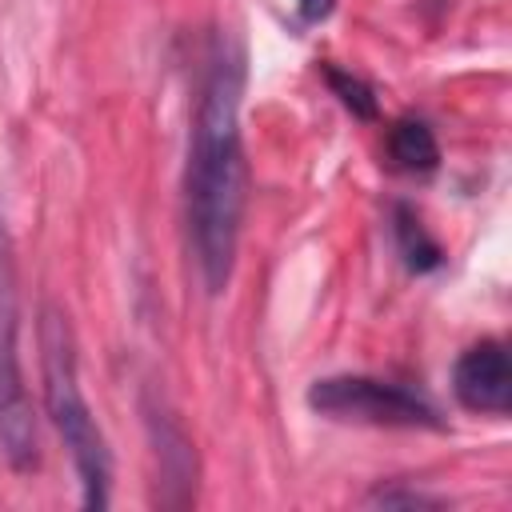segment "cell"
<instances>
[{
  "label": "cell",
  "mask_w": 512,
  "mask_h": 512,
  "mask_svg": "<svg viewBox=\"0 0 512 512\" xmlns=\"http://www.w3.org/2000/svg\"><path fill=\"white\" fill-rule=\"evenodd\" d=\"M240 100H244V48L232 32H216L200 64L188 164H184L188 252L196 260V276L208 296H220L232 280L244 200H248Z\"/></svg>",
  "instance_id": "6da1fadb"
},
{
  "label": "cell",
  "mask_w": 512,
  "mask_h": 512,
  "mask_svg": "<svg viewBox=\"0 0 512 512\" xmlns=\"http://www.w3.org/2000/svg\"><path fill=\"white\" fill-rule=\"evenodd\" d=\"M40 376H44V408L64 440L76 480H80V504L84 508H108L112 500V452L108 440L88 408V396L80 388V360H76V336L68 316L56 304H44L40 312Z\"/></svg>",
  "instance_id": "7a4b0ae2"
},
{
  "label": "cell",
  "mask_w": 512,
  "mask_h": 512,
  "mask_svg": "<svg viewBox=\"0 0 512 512\" xmlns=\"http://www.w3.org/2000/svg\"><path fill=\"white\" fill-rule=\"evenodd\" d=\"M0 456L16 472H32L40 460L36 416L20 368V292H16V256L4 216H0Z\"/></svg>",
  "instance_id": "3957f363"
},
{
  "label": "cell",
  "mask_w": 512,
  "mask_h": 512,
  "mask_svg": "<svg viewBox=\"0 0 512 512\" xmlns=\"http://www.w3.org/2000/svg\"><path fill=\"white\" fill-rule=\"evenodd\" d=\"M308 408L328 420L372 428H444L440 408L424 392L380 376H324L308 388Z\"/></svg>",
  "instance_id": "277c9868"
},
{
  "label": "cell",
  "mask_w": 512,
  "mask_h": 512,
  "mask_svg": "<svg viewBox=\"0 0 512 512\" xmlns=\"http://www.w3.org/2000/svg\"><path fill=\"white\" fill-rule=\"evenodd\" d=\"M452 392L468 412L508 416L512 408V364L500 340H480L460 352L452 368Z\"/></svg>",
  "instance_id": "5b68a950"
},
{
  "label": "cell",
  "mask_w": 512,
  "mask_h": 512,
  "mask_svg": "<svg viewBox=\"0 0 512 512\" xmlns=\"http://www.w3.org/2000/svg\"><path fill=\"white\" fill-rule=\"evenodd\" d=\"M144 420H148L156 476H160L156 480L160 484V504L188 508L196 500V448H192L188 432L180 428V420L160 400H148L144 404Z\"/></svg>",
  "instance_id": "8992f818"
},
{
  "label": "cell",
  "mask_w": 512,
  "mask_h": 512,
  "mask_svg": "<svg viewBox=\"0 0 512 512\" xmlns=\"http://www.w3.org/2000/svg\"><path fill=\"white\" fill-rule=\"evenodd\" d=\"M388 160L400 168V172H412V176H424L440 164V144H436V132L420 120V116H404L388 128Z\"/></svg>",
  "instance_id": "52a82bcc"
},
{
  "label": "cell",
  "mask_w": 512,
  "mask_h": 512,
  "mask_svg": "<svg viewBox=\"0 0 512 512\" xmlns=\"http://www.w3.org/2000/svg\"><path fill=\"white\" fill-rule=\"evenodd\" d=\"M392 236H396V252L404 256V264L412 272H428V268L440 264V244L424 232V224H420V216L412 208L400 204L392 212Z\"/></svg>",
  "instance_id": "ba28073f"
},
{
  "label": "cell",
  "mask_w": 512,
  "mask_h": 512,
  "mask_svg": "<svg viewBox=\"0 0 512 512\" xmlns=\"http://www.w3.org/2000/svg\"><path fill=\"white\" fill-rule=\"evenodd\" d=\"M328 84H332V92L340 96V104L352 116H360V120H372L376 116V96H372V88L360 76H348L340 68H328Z\"/></svg>",
  "instance_id": "9c48e42d"
},
{
  "label": "cell",
  "mask_w": 512,
  "mask_h": 512,
  "mask_svg": "<svg viewBox=\"0 0 512 512\" xmlns=\"http://www.w3.org/2000/svg\"><path fill=\"white\" fill-rule=\"evenodd\" d=\"M368 508H436L440 500L420 492V488H404V484H380L364 496Z\"/></svg>",
  "instance_id": "30bf717a"
},
{
  "label": "cell",
  "mask_w": 512,
  "mask_h": 512,
  "mask_svg": "<svg viewBox=\"0 0 512 512\" xmlns=\"http://www.w3.org/2000/svg\"><path fill=\"white\" fill-rule=\"evenodd\" d=\"M296 4H300L304 24H320V20L332 12V4H336V0H296Z\"/></svg>",
  "instance_id": "8fae6325"
}]
</instances>
